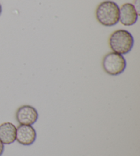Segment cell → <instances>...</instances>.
Wrapping results in <instances>:
<instances>
[{"label": "cell", "instance_id": "1", "mask_svg": "<svg viewBox=\"0 0 140 156\" xmlns=\"http://www.w3.org/2000/svg\"><path fill=\"white\" fill-rule=\"evenodd\" d=\"M120 8L113 1H104L98 5L96 10V18L103 26L111 27L119 22Z\"/></svg>", "mask_w": 140, "mask_h": 156}, {"label": "cell", "instance_id": "2", "mask_svg": "<svg viewBox=\"0 0 140 156\" xmlns=\"http://www.w3.org/2000/svg\"><path fill=\"white\" fill-rule=\"evenodd\" d=\"M109 44L113 52L124 55L133 49L134 38L127 30H118L111 34L109 38Z\"/></svg>", "mask_w": 140, "mask_h": 156}, {"label": "cell", "instance_id": "3", "mask_svg": "<svg viewBox=\"0 0 140 156\" xmlns=\"http://www.w3.org/2000/svg\"><path fill=\"white\" fill-rule=\"evenodd\" d=\"M102 65L106 73L110 76H116L124 71L127 67V61L122 55L110 52L103 58Z\"/></svg>", "mask_w": 140, "mask_h": 156}, {"label": "cell", "instance_id": "4", "mask_svg": "<svg viewBox=\"0 0 140 156\" xmlns=\"http://www.w3.org/2000/svg\"><path fill=\"white\" fill-rule=\"evenodd\" d=\"M16 119L21 125H32L37 121L38 113L35 108L25 105L19 108L16 111Z\"/></svg>", "mask_w": 140, "mask_h": 156}, {"label": "cell", "instance_id": "5", "mask_svg": "<svg viewBox=\"0 0 140 156\" xmlns=\"http://www.w3.org/2000/svg\"><path fill=\"white\" fill-rule=\"evenodd\" d=\"M134 5L130 3L123 4L120 8L119 21L125 26H131L135 24L138 19Z\"/></svg>", "mask_w": 140, "mask_h": 156}, {"label": "cell", "instance_id": "6", "mask_svg": "<svg viewBox=\"0 0 140 156\" xmlns=\"http://www.w3.org/2000/svg\"><path fill=\"white\" fill-rule=\"evenodd\" d=\"M36 139V132L32 125H21L16 128V140L19 144L29 146L34 143Z\"/></svg>", "mask_w": 140, "mask_h": 156}, {"label": "cell", "instance_id": "7", "mask_svg": "<svg viewBox=\"0 0 140 156\" xmlns=\"http://www.w3.org/2000/svg\"><path fill=\"white\" fill-rule=\"evenodd\" d=\"M16 127L11 122L0 125V140L3 144H10L16 140Z\"/></svg>", "mask_w": 140, "mask_h": 156}, {"label": "cell", "instance_id": "8", "mask_svg": "<svg viewBox=\"0 0 140 156\" xmlns=\"http://www.w3.org/2000/svg\"><path fill=\"white\" fill-rule=\"evenodd\" d=\"M139 0H136V1L135 2V5H134V7H135L137 12H138V15H139Z\"/></svg>", "mask_w": 140, "mask_h": 156}, {"label": "cell", "instance_id": "9", "mask_svg": "<svg viewBox=\"0 0 140 156\" xmlns=\"http://www.w3.org/2000/svg\"><path fill=\"white\" fill-rule=\"evenodd\" d=\"M4 144L2 143L1 140H0V156H2L3 153H4Z\"/></svg>", "mask_w": 140, "mask_h": 156}, {"label": "cell", "instance_id": "10", "mask_svg": "<svg viewBox=\"0 0 140 156\" xmlns=\"http://www.w3.org/2000/svg\"><path fill=\"white\" fill-rule=\"evenodd\" d=\"M2 12V7L1 4H0V15H1Z\"/></svg>", "mask_w": 140, "mask_h": 156}]
</instances>
